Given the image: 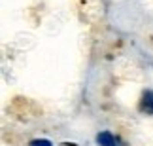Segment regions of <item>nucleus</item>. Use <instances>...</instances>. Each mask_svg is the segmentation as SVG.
<instances>
[{"label": "nucleus", "instance_id": "obj_1", "mask_svg": "<svg viewBox=\"0 0 153 146\" xmlns=\"http://www.w3.org/2000/svg\"><path fill=\"white\" fill-rule=\"evenodd\" d=\"M138 112L153 116V89H144L138 101Z\"/></svg>", "mask_w": 153, "mask_h": 146}, {"label": "nucleus", "instance_id": "obj_2", "mask_svg": "<svg viewBox=\"0 0 153 146\" xmlns=\"http://www.w3.org/2000/svg\"><path fill=\"white\" fill-rule=\"evenodd\" d=\"M97 144L98 146H119V139L111 131H100L97 135Z\"/></svg>", "mask_w": 153, "mask_h": 146}, {"label": "nucleus", "instance_id": "obj_3", "mask_svg": "<svg viewBox=\"0 0 153 146\" xmlns=\"http://www.w3.org/2000/svg\"><path fill=\"white\" fill-rule=\"evenodd\" d=\"M28 146H53V142L48 141V139H34V141H30Z\"/></svg>", "mask_w": 153, "mask_h": 146}]
</instances>
